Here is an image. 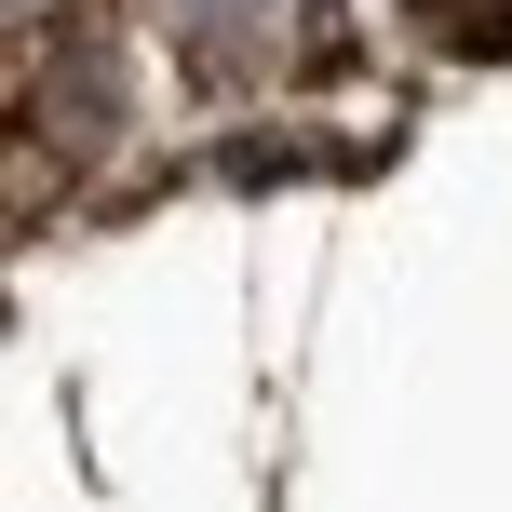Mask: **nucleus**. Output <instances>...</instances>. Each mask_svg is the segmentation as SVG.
Here are the masks:
<instances>
[{
    "instance_id": "f257e3e1",
    "label": "nucleus",
    "mask_w": 512,
    "mask_h": 512,
    "mask_svg": "<svg viewBox=\"0 0 512 512\" xmlns=\"http://www.w3.org/2000/svg\"><path fill=\"white\" fill-rule=\"evenodd\" d=\"M0 14H54V0H0Z\"/></svg>"
}]
</instances>
